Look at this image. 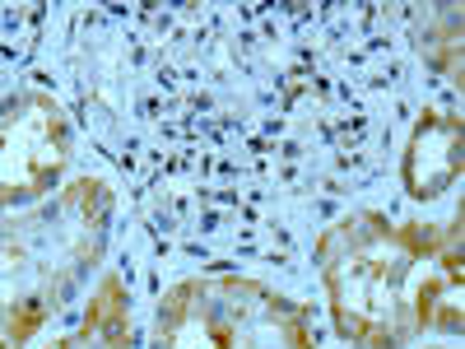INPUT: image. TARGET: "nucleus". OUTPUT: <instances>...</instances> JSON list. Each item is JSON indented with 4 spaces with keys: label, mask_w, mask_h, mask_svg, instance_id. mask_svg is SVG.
Masks as SVG:
<instances>
[{
    "label": "nucleus",
    "mask_w": 465,
    "mask_h": 349,
    "mask_svg": "<svg viewBox=\"0 0 465 349\" xmlns=\"http://www.w3.org/2000/svg\"><path fill=\"white\" fill-rule=\"evenodd\" d=\"M116 191L74 177L0 214V349H135V307L112 265Z\"/></svg>",
    "instance_id": "1"
},
{
    "label": "nucleus",
    "mask_w": 465,
    "mask_h": 349,
    "mask_svg": "<svg viewBox=\"0 0 465 349\" xmlns=\"http://www.w3.org/2000/svg\"><path fill=\"white\" fill-rule=\"evenodd\" d=\"M331 326L354 349L460 335V214L447 224L354 210L317 238Z\"/></svg>",
    "instance_id": "2"
},
{
    "label": "nucleus",
    "mask_w": 465,
    "mask_h": 349,
    "mask_svg": "<svg viewBox=\"0 0 465 349\" xmlns=\"http://www.w3.org/2000/svg\"><path fill=\"white\" fill-rule=\"evenodd\" d=\"M149 349H317L307 313L247 275H186L153 307Z\"/></svg>",
    "instance_id": "3"
},
{
    "label": "nucleus",
    "mask_w": 465,
    "mask_h": 349,
    "mask_svg": "<svg viewBox=\"0 0 465 349\" xmlns=\"http://www.w3.org/2000/svg\"><path fill=\"white\" fill-rule=\"evenodd\" d=\"M74 164V126L43 89L0 98V214L52 201Z\"/></svg>",
    "instance_id": "4"
},
{
    "label": "nucleus",
    "mask_w": 465,
    "mask_h": 349,
    "mask_svg": "<svg viewBox=\"0 0 465 349\" xmlns=\"http://www.w3.org/2000/svg\"><path fill=\"white\" fill-rule=\"evenodd\" d=\"M460 177V116L456 107L429 103L405 135L401 186L410 201H442Z\"/></svg>",
    "instance_id": "5"
},
{
    "label": "nucleus",
    "mask_w": 465,
    "mask_h": 349,
    "mask_svg": "<svg viewBox=\"0 0 465 349\" xmlns=\"http://www.w3.org/2000/svg\"><path fill=\"white\" fill-rule=\"evenodd\" d=\"M414 47L423 52L433 75H442L451 89H460V10L456 5L423 10L414 19Z\"/></svg>",
    "instance_id": "6"
},
{
    "label": "nucleus",
    "mask_w": 465,
    "mask_h": 349,
    "mask_svg": "<svg viewBox=\"0 0 465 349\" xmlns=\"http://www.w3.org/2000/svg\"><path fill=\"white\" fill-rule=\"evenodd\" d=\"M429 349H460V344H429Z\"/></svg>",
    "instance_id": "7"
}]
</instances>
